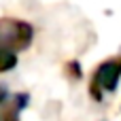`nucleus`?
Listing matches in <instances>:
<instances>
[{"mask_svg": "<svg viewBox=\"0 0 121 121\" xmlns=\"http://www.w3.org/2000/svg\"><path fill=\"white\" fill-rule=\"evenodd\" d=\"M32 43V28L19 19H0V49L21 51Z\"/></svg>", "mask_w": 121, "mask_h": 121, "instance_id": "1", "label": "nucleus"}, {"mask_svg": "<svg viewBox=\"0 0 121 121\" xmlns=\"http://www.w3.org/2000/svg\"><path fill=\"white\" fill-rule=\"evenodd\" d=\"M121 79V57H113L104 64L98 66L91 83V94L94 98L100 100V91H115Z\"/></svg>", "mask_w": 121, "mask_h": 121, "instance_id": "2", "label": "nucleus"}, {"mask_svg": "<svg viewBox=\"0 0 121 121\" xmlns=\"http://www.w3.org/2000/svg\"><path fill=\"white\" fill-rule=\"evenodd\" d=\"M15 64H17V53L0 49V72H6V70L15 68Z\"/></svg>", "mask_w": 121, "mask_h": 121, "instance_id": "3", "label": "nucleus"}, {"mask_svg": "<svg viewBox=\"0 0 121 121\" xmlns=\"http://www.w3.org/2000/svg\"><path fill=\"white\" fill-rule=\"evenodd\" d=\"M26 100H28V96H23V94H17L15 96V108H11V111H6V115H4V121H19V111L26 106Z\"/></svg>", "mask_w": 121, "mask_h": 121, "instance_id": "4", "label": "nucleus"}]
</instances>
